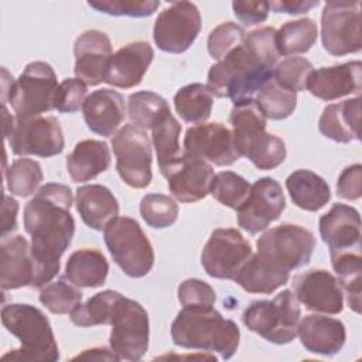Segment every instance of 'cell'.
Returning a JSON list of instances; mask_svg holds the SVG:
<instances>
[{
    "label": "cell",
    "instance_id": "obj_16",
    "mask_svg": "<svg viewBox=\"0 0 362 362\" xmlns=\"http://www.w3.org/2000/svg\"><path fill=\"white\" fill-rule=\"evenodd\" d=\"M286 209V197L281 185L272 177L259 178L250 185L245 202L236 209L238 225L250 235L267 229Z\"/></svg>",
    "mask_w": 362,
    "mask_h": 362
},
{
    "label": "cell",
    "instance_id": "obj_47",
    "mask_svg": "<svg viewBox=\"0 0 362 362\" xmlns=\"http://www.w3.org/2000/svg\"><path fill=\"white\" fill-rule=\"evenodd\" d=\"M215 290L199 279H187L178 286V301L182 307H212Z\"/></svg>",
    "mask_w": 362,
    "mask_h": 362
},
{
    "label": "cell",
    "instance_id": "obj_5",
    "mask_svg": "<svg viewBox=\"0 0 362 362\" xmlns=\"http://www.w3.org/2000/svg\"><path fill=\"white\" fill-rule=\"evenodd\" d=\"M1 322L6 329L18 338L21 346L1 356L3 361H48L59 359L58 345L45 314L31 305L13 303L1 310Z\"/></svg>",
    "mask_w": 362,
    "mask_h": 362
},
{
    "label": "cell",
    "instance_id": "obj_14",
    "mask_svg": "<svg viewBox=\"0 0 362 362\" xmlns=\"http://www.w3.org/2000/svg\"><path fill=\"white\" fill-rule=\"evenodd\" d=\"M201 27L198 7L189 1H175L157 16L153 27V40L158 49L181 54L194 44Z\"/></svg>",
    "mask_w": 362,
    "mask_h": 362
},
{
    "label": "cell",
    "instance_id": "obj_29",
    "mask_svg": "<svg viewBox=\"0 0 362 362\" xmlns=\"http://www.w3.org/2000/svg\"><path fill=\"white\" fill-rule=\"evenodd\" d=\"M110 165V150L105 141L82 140L75 144L66 157V170L74 182H86L96 178Z\"/></svg>",
    "mask_w": 362,
    "mask_h": 362
},
{
    "label": "cell",
    "instance_id": "obj_46",
    "mask_svg": "<svg viewBox=\"0 0 362 362\" xmlns=\"http://www.w3.org/2000/svg\"><path fill=\"white\" fill-rule=\"evenodd\" d=\"M88 98V86L78 78L62 81L54 96V109L62 113H75L83 107Z\"/></svg>",
    "mask_w": 362,
    "mask_h": 362
},
{
    "label": "cell",
    "instance_id": "obj_33",
    "mask_svg": "<svg viewBox=\"0 0 362 362\" xmlns=\"http://www.w3.org/2000/svg\"><path fill=\"white\" fill-rule=\"evenodd\" d=\"M151 141L156 148L160 173L181 156V124L171 110L163 113L151 126Z\"/></svg>",
    "mask_w": 362,
    "mask_h": 362
},
{
    "label": "cell",
    "instance_id": "obj_19",
    "mask_svg": "<svg viewBox=\"0 0 362 362\" xmlns=\"http://www.w3.org/2000/svg\"><path fill=\"white\" fill-rule=\"evenodd\" d=\"M291 286L297 301L310 311L339 314L344 308L342 288L335 276L324 269H313L294 276Z\"/></svg>",
    "mask_w": 362,
    "mask_h": 362
},
{
    "label": "cell",
    "instance_id": "obj_40",
    "mask_svg": "<svg viewBox=\"0 0 362 362\" xmlns=\"http://www.w3.org/2000/svg\"><path fill=\"white\" fill-rule=\"evenodd\" d=\"M250 191V184L233 171H221L214 175L211 182V195L225 206L238 209Z\"/></svg>",
    "mask_w": 362,
    "mask_h": 362
},
{
    "label": "cell",
    "instance_id": "obj_45",
    "mask_svg": "<svg viewBox=\"0 0 362 362\" xmlns=\"http://www.w3.org/2000/svg\"><path fill=\"white\" fill-rule=\"evenodd\" d=\"M88 6L99 13L109 16L147 17L151 16L160 6L156 0H99L88 1Z\"/></svg>",
    "mask_w": 362,
    "mask_h": 362
},
{
    "label": "cell",
    "instance_id": "obj_13",
    "mask_svg": "<svg viewBox=\"0 0 362 362\" xmlns=\"http://www.w3.org/2000/svg\"><path fill=\"white\" fill-rule=\"evenodd\" d=\"M253 255L252 245L235 228L215 229L201 253V264L208 276L233 280Z\"/></svg>",
    "mask_w": 362,
    "mask_h": 362
},
{
    "label": "cell",
    "instance_id": "obj_43",
    "mask_svg": "<svg viewBox=\"0 0 362 362\" xmlns=\"http://www.w3.org/2000/svg\"><path fill=\"white\" fill-rule=\"evenodd\" d=\"M313 71L314 66L308 59L288 57L274 66L273 79L284 89L297 93L307 88V81Z\"/></svg>",
    "mask_w": 362,
    "mask_h": 362
},
{
    "label": "cell",
    "instance_id": "obj_20",
    "mask_svg": "<svg viewBox=\"0 0 362 362\" xmlns=\"http://www.w3.org/2000/svg\"><path fill=\"white\" fill-rule=\"evenodd\" d=\"M75 76L86 85L96 86L105 82V74L112 54L110 38L99 30L82 33L74 44Z\"/></svg>",
    "mask_w": 362,
    "mask_h": 362
},
{
    "label": "cell",
    "instance_id": "obj_15",
    "mask_svg": "<svg viewBox=\"0 0 362 362\" xmlns=\"http://www.w3.org/2000/svg\"><path fill=\"white\" fill-rule=\"evenodd\" d=\"M16 156L52 157L65 147L64 133L55 116L17 117L6 139Z\"/></svg>",
    "mask_w": 362,
    "mask_h": 362
},
{
    "label": "cell",
    "instance_id": "obj_49",
    "mask_svg": "<svg viewBox=\"0 0 362 362\" xmlns=\"http://www.w3.org/2000/svg\"><path fill=\"white\" fill-rule=\"evenodd\" d=\"M235 17L246 27L260 24L267 20L270 4L269 1H233Z\"/></svg>",
    "mask_w": 362,
    "mask_h": 362
},
{
    "label": "cell",
    "instance_id": "obj_11",
    "mask_svg": "<svg viewBox=\"0 0 362 362\" xmlns=\"http://www.w3.org/2000/svg\"><path fill=\"white\" fill-rule=\"evenodd\" d=\"M110 349L120 359L139 361L148 349V314L136 300L120 297L115 305L110 324Z\"/></svg>",
    "mask_w": 362,
    "mask_h": 362
},
{
    "label": "cell",
    "instance_id": "obj_42",
    "mask_svg": "<svg viewBox=\"0 0 362 362\" xmlns=\"http://www.w3.org/2000/svg\"><path fill=\"white\" fill-rule=\"evenodd\" d=\"M140 215L148 226L164 229L177 222L178 205L168 195L147 194L140 201Z\"/></svg>",
    "mask_w": 362,
    "mask_h": 362
},
{
    "label": "cell",
    "instance_id": "obj_23",
    "mask_svg": "<svg viewBox=\"0 0 362 362\" xmlns=\"http://www.w3.org/2000/svg\"><path fill=\"white\" fill-rule=\"evenodd\" d=\"M154 57L151 45L146 41L130 42L117 49L109 59L105 82L129 89L139 85Z\"/></svg>",
    "mask_w": 362,
    "mask_h": 362
},
{
    "label": "cell",
    "instance_id": "obj_36",
    "mask_svg": "<svg viewBox=\"0 0 362 362\" xmlns=\"http://www.w3.org/2000/svg\"><path fill=\"white\" fill-rule=\"evenodd\" d=\"M122 297L119 291L105 290L96 293L88 298L83 304H79L71 313V321L76 327H93V325H107L115 310L117 300Z\"/></svg>",
    "mask_w": 362,
    "mask_h": 362
},
{
    "label": "cell",
    "instance_id": "obj_25",
    "mask_svg": "<svg viewBox=\"0 0 362 362\" xmlns=\"http://www.w3.org/2000/svg\"><path fill=\"white\" fill-rule=\"evenodd\" d=\"M82 110L90 132L102 137H110L124 120V98L117 90L109 88L98 89L88 95Z\"/></svg>",
    "mask_w": 362,
    "mask_h": 362
},
{
    "label": "cell",
    "instance_id": "obj_2",
    "mask_svg": "<svg viewBox=\"0 0 362 362\" xmlns=\"http://www.w3.org/2000/svg\"><path fill=\"white\" fill-rule=\"evenodd\" d=\"M235 283L253 294H272L288 281L290 272L305 266L315 247L314 233L300 225L283 223L266 230L256 242Z\"/></svg>",
    "mask_w": 362,
    "mask_h": 362
},
{
    "label": "cell",
    "instance_id": "obj_28",
    "mask_svg": "<svg viewBox=\"0 0 362 362\" xmlns=\"http://www.w3.org/2000/svg\"><path fill=\"white\" fill-rule=\"evenodd\" d=\"M75 204L82 221L95 230H103L119 215L117 199L109 188L100 184L79 187Z\"/></svg>",
    "mask_w": 362,
    "mask_h": 362
},
{
    "label": "cell",
    "instance_id": "obj_37",
    "mask_svg": "<svg viewBox=\"0 0 362 362\" xmlns=\"http://www.w3.org/2000/svg\"><path fill=\"white\" fill-rule=\"evenodd\" d=\"M253 100L266 119L283 120L294 112L297 93L284 89L272 78L256 92Z\"/></svg>",
    "mask_w": 362,
    "mask_h": 362
},
{
    "label": "cell",
    "instance_id": "obj_50",
    "mask_svg": "<svg viewBox=\"0 0 362 362\" xmlns=\"http://www.w3.org/2000/svg\"><path fill=\"white\" fill-rule=\"evenodd\" d=\"M270 8L274 13H286V14H303L307 13L308 10H311L313 7H317L320 4V1H304V0H298V1H293V0H283V1H269Z\"/></svg>",
    "mask_w": 362,
    "mask_h": 362
},
{
    "label": "cell",
    "instance_id": "obj_7",
    "mask_svg": "<svg viewBox=\"0 0 362 362\" xmlns=\"http://www.w3.org/2000/svg\"><path fill=\"white\" fill-rule=\"evenodd\" d=\"M301 317L300 303L290 290L280 291L273 300L253 301L243 313L242 320L247 329L266 341L283 345L297 337Z\"/></svg>",
    "mask_w": 362,
    "mask_h": 362
},
{
    "label": "cell",
    "instance_id": "obj_12",
    "mask_svg": "<svg viewBox=\"0 0 362 362\" xmlns=\"http://www.w3.org/2000/svg\"><path fill=\"white\" fill-rule=\"evenodd\" d=\"M116 170L120 178L133 188H146L151 182V144L146 130L124 124L112 139Z\"/></svg>",
    "mask_w": 362,
    "mask_h": 362
},
{
    "label": "cell",
    "instance_id": "obj_44",
    "mask_svg": "<svg viewBox=\"0 0 362 362\" xmlns=\"http://www.w3.org/2000/svg\"><path fill=\"white\" fill-rule=\"evenodd\" d=\"M245 37L246 33L240 25L232 21H225L211 31L208 37V52L214 59L219 61L235 47L240 45Z\"/></svg>",
    "mask_w": 362,
    "mask_h": 362
},
{
    "label": "cell",
    "instance_id": "obj_35",
    "mask_svg": "<svg viewBox=\"0 0 362 362\" xmlns=\"http://www.w3.org/2000/svg\"><path fill=\"white\" fill-rule=\"evenodd\" d=\"M318 27L311 18H300L284 23L276 31V47L279 55L304 54L315 44Z\"/></svg>",
    "mask_w": 362,
    "mask_h": 362
},
{
    "label": "cell",
    "instance_id": "obj_32",
    "mask_svg": "<svg viewBox=\"0 0 362 362\" xmlns=\"http://www.w3.org/2000/svg\"><path fill=\"white\" fill-rule=\"evenodd\" d=\"M331 263L338 276V283L345 291L348 307L356 314L361 313V281L362 257L361 252L346 250L331 253Z\"/></svg>",
    "mask_w": 362,
    "mask_h": 362
},
{
    "label": "cell",
    "instance_id": "obj_4",
    "mask_svg": "<svg viewBox=\"0 0 362 362\" xmlns=\"http://www.w3.org/2000/svg\"><path fill=\"white\" fill-rule=\"evenodd\" d=\"M171 338L177 346L216 352L226 361L239 346L240 331L214 307H182L171 324Z\"/></svg>",
    "mask_w": 362,
    "mask_h": 362
},
{
    "label": "cell",
    "instance_id": "obj_30",
    "mask_svg": "<svg viewBox=\"0 0 362 362\" xmlns=\"http://www.w3.org/2000/svg\"><path fill=\"white\" fill-rule=\"evenodd\" d=\"M287 192L298 208L317 212L331 199V189L327 181L311 170H296L286 180Z\"/></svg>",
    "mask_w": 362,
    "mask_h": 362
},
{
    "label": "cell",
    "instance_id": "obj_48",
    "mask_svg": "<svg viewBox=\"0 0 362 362\" xmlns=\"http://www.w3.org/2000/svg\"><path fill=\"white\" fill-rule=\"evenodd\" d=\"M337 195L342 199L356 201L362 195V165L352 164L342 170L337 181Z\"/></svg>",
    "mask_w": 362,
    "mask_h": 362
},
{
    "label": "cell",
    "instance_id": "obj_24",
    "mask_svg": "<svg viewBox=\"0 0 362 362\" xmlns=\"http://www.w3.org/2000/svg\"><path fill=\"white\" fill-rule=\"evenodd\" d=\"M34 262L27 239L21 235L3 236L0 243V286L14 290L33 284Z\"/></svg>",
    "mask_w": 362,
    "mask_h": 362
},
{
    "label": "cell",
    "instance_id": "obj_21",
    "mask_svg": "<svg viewBox=\"0 0 362 362\" xmlns=\"http://www.w3.org/2000/svg\"><path fill=\"white\" fill-rule=\"evenodd\" d=\"M361 81L362 64L361 61H351L313 71L307 81V89L313 96L332 102L346 95H358L361 92Z\"/></svg>",
    "mask_w": 362,
    "mask_h": 362
},
{
    "label": "cell",
    "instance_id": "obj_1",
    "mask_svg": "<svg viewBox=\"0 0 362 362\" xmlns=\"http://www.w3.org/2000/svg\"><path fill=\"white\" fill-rule=\"evenodd\" d=\"M71 206V188L58 182L42 185L24 206V228L31 236L34 262L33 288L44 287L59 272L61 256L75 233Z\"/></svg>",
    "mask_w": 362,
    "mask_h": 362
},
{
    "label": "cell",
    "instance_id": "obj_17",
    "mask_svg": "<svg viewBox=\"0 0 362 362\" xmlns=\"http://www.w3.org/2000/svg\"><path fill=\"white\" fill-rule=\"evenodd\" d=\"M185 153L209 161L218 167L235 164L240 154L233 141L232 130L222 123H201L187 129L184 136Z\"/></svg>",
    "mask_w": 362,
    "mask_h": 362
},
{
    "label": "cell",
    "instance_id": "obj_27",
    "mask_svg": "<svg viewBox=\"0 0 362 362\" xmlns=\"http://www.w3.org/2000/svg\"><path fill=\"white\" fill-rule=\"evenodd\" d=\"M359 119H361V96L332 103L324 107L318 129L320 133L337 143L358 141L359 137Z\"/></svg>",
    "mask_w": 362,
    "mask_h": 362
},
{
    "label": "cell",
    "instance_id": "obj_3",
    "mask_svg": "<svg viewBox=\"0 0 362 362\" xmlns=\"http://www.w3.org/2000/svg\"><path fill=\"white\" fill-rule=\"evenodd\" d=\"M279 57L276 28H257L211 66L206 86L214 96L229 98L233 106L247 103L273 78Z\"/></svg>",
    "mask_w": 362,
    "mask_h": 362
},
{
    "label": "cell",
    "instance_id": "obj_26",
    "mask_svg": "<svg viewBox=\"0 0 362 362\" xmlns=\"http://www.w3.org/2000/svg\"><path fill=\"white\" fill-rule=\"evenodd\" d=\"M297 335L301 345L313 354L332 356L338 354L346 339V331L342 321L320 314L305 315L298 322Z\"/></svg>",
    "mask_w": 362,
    "mask_h": 362
},
{
    "label": "cell",
    "instance_id": "obj_51",
    "mask_svg": "<svg viewBox=\"0 0 362 362\" xmlns=\"http://www.w3.org/2000/svg\"><path fill=\"white\" fill-rule=\"evenodd\" d=\"M3 225H1V236H6L8 232L14 230L17 226V212H18V202L3 194Z\"/></svg>",
    "mask_w": 362,
    "mask_h": 362
},
{
    "label": "cell",
    "instance_id": "obj_34",
    "mask_svg": "<svg viewBox=\"0 0 362 362\" xmlns=\"http://www.w3.org/2000/svg\"><path fill=\"white\" fill-rule=\"evenodd\" d=\"M214 105V95L204 83H189L178 89L174 96V106L178 116L187 123H204L209 119Z\"/></svg>",
    "mask_w": 362,
    "mask_h": 362
},
{
    "label": "cell",
    "instance_id": "obj_18",
    "mask_svg": "<svg viewBox=\"0 0 362 362\" xmlns=\"http://www.w3.org/2000/svg\"><path fill=\"white\" fill-rule=\"evenodd\" d=\"M161 174L173 197L180 202H197L209 194L214 178L212 167L202 158L188 153L181 154Z\"/></svg>",
    "mask_w": 362,
    "mask_h": 362
},
{
    "label": "cell",
    "instance_id": "obj_22",
    "mask_svg": "<svg viewBox=\"0 0 362 362\" xmlns=\"http://www.w3.org/2000/svg\"><path fill=\"white\" fill-rule=\"evenodd\" d=\"M318 223L320 235L328 245L329 253L361 252V216L354 206L335 204Z\"/></svg>",
    "mask_w": 362,
    "mask_h": 362
},
{
    "label": "cell",
    "instance_id": "obj_38",
    "mask_svg": "<svg viewBox=\"0 0 362 362\" xmlns=\"http://www.w3.org/2000/svg\"><path fill=\"white\" fill-rule=\"evenodd\" d=\"M4 180L11 195L24 198L37 192L44 180V174L38 161L23 157L10 164L4 171Z\"/></svg>",
    "mask_w": 362,
    "mask_h": 362
},
{
    "label": "cell",
    "instance_id": "obj_9",
    "mask_svg": "<svg viewBox=\"0 0 362 362\" xmlns=\"http://www.w3.org/2000/svg\"><path fill=\"white\" fill-rule=\"evenodd\" d=\"M58 81L52 66L44 61H34L13 82L1 105L8 102L17 117L41 116L54 109Z\"/></svg>",
    "mask_w": 362,
    "mask_h": 362
},
{
    "label": "cell",
    "instance_id": "obj_6",
    "mask_svg": "<svg viewBox=\"0 0 362 362\" xmlns=\"http://www.w3.org/2000/svg\"><path fill=\"white\" fill-rule=\"evenodd\" d=\"M229 122L238 153L249 158L256 168L273 170L286 160L284 141L266 132V117L255 100L233 106Z\"/></svg>",
    "mask_w": 362,
    "mask_h": 362
},
{
    "label": "cell",
    "instance_id": "obj_31",
    "mask_svg": "<svg viewBox=\"0 0 362 362\" xmlns=\"http://www.w3.org/2000/svg\"><path fill=\"white\" fill-rule=\"evenodd\" d=\"M109 263L96 249H79L74 252L65 266V277L76 287L95 288L105 284Z\"/></svg>",
    "mask_w": 362,
    "mask_h": 362
},
{
    "label": "cell",
    "instance_id": "obj_39",
    "mask_svg": "<svg viewBox=\"0 0 362 362\" xmlns=\"http://www.w3.org/2000/svg\"><path fill=\"white\" fill-rule=\"evenodd\" d=\"M168 110L167 100L151 90L134 92L127 99V113L132 124L143 130L151 129L156 120Z\"/></svg>",
    "mask_w": 362,
    "mask_h": 362
},
{
    "label": "cell",
    "instance_id": "obj_52",
    "mask_svg": "<svg viewBox=\"0 0 362 362\" xmlns=\"http://www.w3.org/2000/svg\"><path fill=\"white\" fill-rule=\"evenodd\" d=\"M74 359H95V361H120L119 355L107 348H92L76 355Z\"/></svg>",
    "mask_w": 362,
    "mask_h": 362
},
{
    "label": "cell",
    "instance_id": "obj_41",
    "mask_svg": "<svg viewBox=\"0 0 362 362\" xmlns=\"http://www.w3.org/2000/svg\"><path fill=\"white\" fill-rule=\"evenodd\" d=\"M40 301L52 314H71L81 304L82 293L72 283L59 279L41 288Z\"/></svg>",
    "mask_w": 362,
    "mask_h": 362
},
{
    "label": "cell",
    "instance_id": "obj_10",
    "mask_svg": "<svg viewBox=\"0 0 362 362\" xmlns=\"http://www.w3.org/2000/svg\"><path fill=\"white\" fill-rule=\"evenodd\" d=\"M321 41L324 49L335 57L361 51V3L358 0H334L324 4Z\"/></svg>",
    "mask_w": 362,
    "mask_h": 362
},
{
    "label": "cell",
    "instance_id": "obj_8",
    "mask_svg": "<svg viewBox=\"0 0 362 362\" xmlns=\"http://www.w3.org/2000/svg\"><path fill=\"white\" fill-rule=\"evenodd\" d=\"M103 238L115 263L124 274L140 279L151 272L154 250L137 221L116 216L103 229Z\"/></svg>",
    "mask_w": 362,
    "mask_h": 362
}]
</instances>
